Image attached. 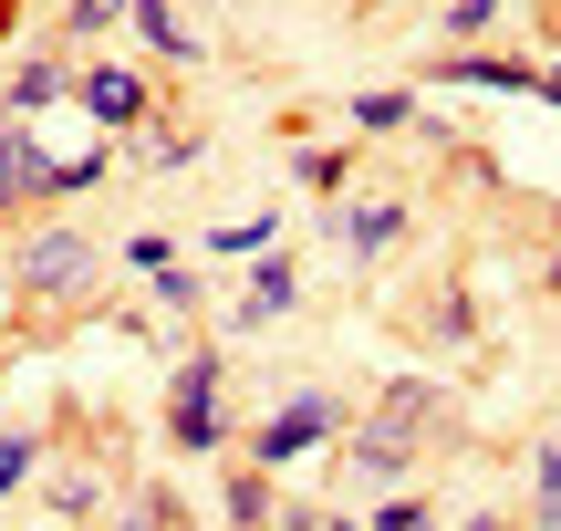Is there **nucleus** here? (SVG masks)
<instances>
[{"label": "nucleus", "mask_w": 561, "mask_h": 531, "mask_svg": "<svg viewBox=\"0 0 561 531\" xmlns=\"http://www.w3.org/2000/svg\"><path fill=\"white\" fill-rule=\"evenodd\" d=\"M343 459H354L364 479H405V459H416V449H405V428H385V417H375V428H354V449H343Z\"/></svg>", "instance_id": "nucleus-5"}, {"label": "nucleus", "mask_w": 561, "mask_h": 531, "mask_svg": "<svg viewBox=\"0 0 561 531\" xmlns=\"http://www.w3.org/2000/svg\"><path fill=\"white\" fill-rule=\"evenodd\" d=\"M541 94H551V104H561V74H541Z\"/></svg>", "instance_id": "nucleus-16"}, {"label": "nucleus", "mask_w": 561, "mask_h": 531, "mask_svg": "<svg viewBox=\"0 0 561 531\" xmlns=\"http://www.w3.org/2000/svg\"><path fill=\"white\" fill-rule=\"evenodd\" d=\"M167 428H178V449H208V438H219V365H187L178 375V407H167Z\"/></svg>", "instance_id": "nucleus-2"}, {"label": "nucleus", "mask_w": 561, "mask_h": 531, "mask_svg": "<svg viewBox=\"0 0 561 531\" xmlns=\"http://www.w3.org/2000/svg\"><path fill=\"white\" fill-rule=\"evenodd\" d=\"M136 0H73V32H104V21H125Z\"/></svg>", "instance_id": "nucleus-14"}, {"label": "nucleus", "mask_w": 561, "mask_h": 531, "mask_svg": "<svg viewBox=\"0 0 561 531\" xmlns=\"http://www.w3.org/2000/svg\"><path fill=\"white\" fill-rule=\"evenodd\" d=\"M94 240H73V229H42V240H21V261H11V282L32 292V303H83L94 292Z\"/></svg>", "instance_id": "nucleus-1"}, {"label": "nucleus", "mask_w": 561, "mask_h": 531, "mask_svg": "<svg viewBox=\"0 0 561 531\" xmlns=\"http://www.w3.org/2000/svg\"><path fill=\"white\" fill-rule=\"evenodd\" d=\"M136 32H146V53H157V63H198V42H187L178 21L157 11V0H136Z\"/></svg>", "instance_id": "nucleus-8"}, {"label": "nucleus", "mask_w": 561, "mask_h": 531, "mask_svg": "<svg viewBox=\"0 0 561 531\" xmlns=\"http://www.w3.org/2000/svg\"><path fill=\"white\" fill-rule=\"evenodd\" d=\"M157 303H167V313H187V303H198V271L167 261V271H157Z\"/></svg>", "instance_id": "nucleus-12"}, {"label": "nucleus", "mask_w": 561, "mask_h": 531, "mask_svg": "<svg viewBox=\"0 0 561 531\" xmlns=\"http://www.w3.org/2000/svg\"><path fill=\"white\" fill-rule=\"evenodd\" d=\"M280 313H291V261H261V271H250L240 324H280Z\"/></svg>", "instance_id": "nucleus-7"}, {"label": "nucleus", "mask_w": 561, "mask_h": 531, "mask_svg": "<svg viewBox=\"0 0 561 531\" xmlns=\"http://www.w3.org/2000/svg\"><path fill=\"white\" fill-rule=\"evenodd\" d=\"M396 229H405V208H333V240L354 250V261H364V250H385Z\"/></svg>", "instance_id": "nucleus-6"}, {"label": "nucleus", "mask_w": 561, "mask_h": 531, "mask_svg": "<svg viewBox=\"0 0 561 531\" xmlns=\"http://www.w3.org/2000/svg\"><path fill=\"white\" fill-rule=\"evenodd\" d=\"M426 417H437V386H396V396H385V428H405V438H416Z\"/></svg>", "instance_id": "nucleus-9"}, {"label": "nucleus", "mask_w": 561, "mask_h": 531, "mask_svg": "<svg viewBox=\"0 0 561 531\" xmlns=\"http://www.w3.org/2000/svg\"><path fill=\"white\" fill-rule=\"evenodd\" d=\"M229 521L261 531V521H271V479H240V490H229Z\"/></svg>", "instance_id": "nucleus-11"}, {"label": "nucleus", "mask_w": 561, "mask_h": 531, "mask_svg": "<svg viewBox=\"0 0 561 531\" xmlns=\"http://www.w3.org/2000/svg\"><path fill=\"white\" fill-rule=\"evenodd\" d=\"M343 417H333V396H301V407H280L271 428H261V459H291V449H312V438H333Z\"/></svg>", "instance_id": "nucleus-3"}, {"label": "nucleus", "mask_w": 561, "mask_h": 531, "mask_svg": "<svg viewBox=\"0 0 561 531\" xmlns=\"http://www.w3.org/2000/svg\"><path fill=\"white\" fill-rule=\"evenodd\" d=\"M62 83H73V74H62V63H32V74H21V83H11V104H53V94H62Z\"/></svg>", "instance_id": "nucleus-10"}, {"label": "nucleus", "mask_w": 561, "mask_h": 531, "mask_svg": "<svg viewBox=\"0 0 561 531\" xmlns=\"http://www.w3.org/2000/svg\"><path fill=\"white\" fill-rule=\"evenodd\" d=\"M32 459H42V449H32V438H0V490H11V479H21V470H32Z\"/></svg>", "instance_id": "nucleus-15"}, {"label": "nucleus", "mask_w": 561, "mask_h": 531, "mask_svg": "<svg viewBox=\"0 0 561 531\" xmlns=\"http://www.w3.org/2000/svg\"><path fill=\"white\" fill-rule=\"evenodd\" d=\"M489 21H500V0H458V11H447V32L468 42V32H489Z\"/></svg>", "instance_id": "nucleus-13"}, {"label": "nucleus", "mask_w": 561, "mask_h": 531, "mask_svg": "<svg viewBox=\"0 0 561 531\" xmlns=\"http://www.w3.org/2000/svg\"><path fill=\"white\" fill-rule=\"evenodd\" d=\"M73 94H83V115H94V125H146V83L136 74H83Z\"/></svg>", "instance_id": "nucleus-4"}, {"label": "nucleus", "mask_w": 561, "mask_h": 531, "mask_svg": "<svg viewBox=\"0 0 561 531\" xmlns=\"http://www.w3.org/2000/svg\"><path fill=\"white\" fill-rule=\"evenodd\" d=\"M479 531H500V521H479Z\"/></svg>", "instance_id": "nucleus-17"}]
</instances>
